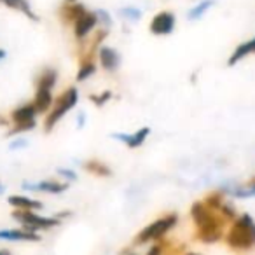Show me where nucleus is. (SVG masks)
<instances>
[{
    "label": "nucleus",
    "instance_id": "f257e3e1",
    "mask_svg": "<svg viewBox=\"0 0 255 255\" xmlns=\"http://www.w3.org/2000/svg\"><path fill=\"white\" fill-rule=\"evenodd\" d=\"M191 219L196 229V240L212 245L224 240V234L229 226L224 215L215 208H210L205 201H194L191 206Z\"/></svg>",
    "mask_w": 255,
    "mask_h": 255
},
{
    "label": "nucleus",
    "instance_id": "f03ea898",
    "mask_svg": "<svg viewBox=\"0 0 255 255\" xmlns=\"http://www.w3.org/2000/svg\"><path fill=\"white\" fill-rule=\"evenodd\" d=\"M226 245L234 252H250L255 248V220L248 213L238 215L224 234Z\"/></svg>",
    "mask_w": 255,
    "mask_h": 255
},
{
    "label": "nucleus",
    "instance_id": "7ed1b4c3",
    "mask_svg": "<svg viewBox=\"0 0 255 255\" xmlns=\"http://www.w3.org/2000/svg\"><path fill=\"white\" fill-rule=\"evenodd\" d=\"M77 102H79L77 88L70 86V88L65 89L58 98H54L53 107H51V110L46 114V117H44V129H46L47 133L53 131L54 128L58 126V123L77 105Z\"/></svg>",
    "mask_w": 255,
    "mask_h": 255
},
{
    "label": "nucleus",
    "instance_id": "20e7f679",
    "mask_svg": "<svg viewBox=\"0 0 255 255\" xmlns=\"http://www.w3.org/2000/svg\"><path fill=\"white\" fill-rule=\"evenodd\" d=\"M177 224H178L177 213H166V215L159 217V219L147 224V226L135 236V245H145V243H154V241H161Z\"/></svg>",
    "mask_w": 255,
    "mask_h": 255
},
{
    "label": "nucleus",
    "instance_id": "39448f33",
    "mask_svg": "<svg viewBox=\"0 0 255 255\" xmlns=\"http://www.w3.org/2000/svg\"><path fill=\"white\" fill-rule=\"evenodd\" d=\"M11 217L16 222L21 224L25 229L33 231V233H39V231H47L58 227L61 224L60 217H47V215H39L37 212L32 210H14L11 213Z\"/></svg>",
    "mask_w": 255,
    "mask_h": 255
},
{
    "label": "nucleus",
    "instance_id": "423d86ee",
    "mask_svg": "<svg viewBox=\"0 0 255 255\" xmlns=\"http://www.w3.org/2000/svg\"><path fill=\"white\" fill-rule=\"evenodd\" d=\"M37 116H39V114H37L32 102L21 103L19 107L12 109L11 114H9V119H11V124H12V129H9V135L18 136L19 133L33 129L37 124Z\"/></svg>",
    "mask_w": 255,
    "mask_h": 255
},
{
    "label": "nucleus",
    "instance_id": "0eeeda50",
    "mask_svg": "<svg viewBox=\"0 0 255 255\" xmlns=\"http://www.w3.org/2000/svg\"><path fill=\"white\" fill-rule=\"evenodd\" d=\"M98 14H96V11H89V9H86L84 12H82L81 16H79L77 19H75L74 23V37L77 42H84L88 37H91L93 33H95V30L98 28Z\"/></svg>",
    "mask_w": 255,
    "mask_h": 255
},
{
    "label": "nucleus",
    "instance_id": "6e6552de",
    "mask_svg": "<svg viewBox=\"0 0 255 255\" xmlns=\"http://www.w3.org/2000/svg\"><path fill=\"white\" fill-rule=\"evenodd\" d=\"M175 25H177V18H175V12L171 11H161L150 19L149 30L152 35L163 37L173 33Z\"/></svg>",
    "mask_w": 255,
    "mask_h": 255
},
{
    "label": "nucleus",
    "instance_id": "1a4fd4ad",
    "mask_svg": "<svg viewBox=\"0 0 255 255\" xmlns=\"http://www.w3.org/2000/svg\"><path fill=\"white\" fill-rule=\"evenodd\" d=\"M149 135H150V128L143 126V128H138V129L133 133H112L110 136L119 140L121 143H124L128 149H138V147H142L143 143L147 142Z\"/></svg>",
    "mask_w": 255,
    "mask_h": 255
},
{
    "label": "nucleus",
    "instance_id": "9d476101",
    "mask_svg": "<svg viewBox=\"0 0 255 255\" xmlns=\"http://www.w3.org/2000/svg\"><path fill=\"white\" fill-rule=\"evenodd\" d=\"M68 187H70V184L63 180H40V182H35V184H28V182L23 184L25 191L44 192V194H61V192H65Z\"/></svg>",
    "mask_w": 255,
    "mask_h": 255
},
{
    "label": "nucleus",
    "instance_id": "9b49d317",
    "mask_svg": "<svg viewBox=\"0 0 255 255\" xmlns=\"http://www.w3.org/2000/svg\"><path fill=\"white\" fill-rule=\"evenodd\" d=\"M96 60L102 70L105 72H116L121 67V54L117 49L109 46H100L98 54H96Z\"/></svg>",
    "mask_w": 255,
    "mask_h": 255
},
{
    "label": "nucleus",
    "instance_id": "f8f14e48",
    "mask_svg": "<svg viewBox=\"0 0 255 255\" xmlns=\"http://www.w3.org/2000/svg\"><path fill=\"white\" fill-rule=\"evenodd\" d=\"M0 241H18V243L33 241V243H37V241H40V234L25 229V227H21V229H16V227L14 229H0Z\"/></svg>",
    "mask_w": 255,
    "mask_h": 255
},
{
    "label": "nucleus",
    "instance_id": "ddd939ff",
    "mask_svg": "<svg viewBox=\"0 0 255 255\" xmlns=\"http://www.w3.org/2000/svg\"><path fill=\"white\" fill-rule=\"evenodd\" d=\"M54 89H46V88H35V95H33V107H35L37 114H47L51 110L54 103Z\"/></svg>",
    "mask_w": 255,
    "mask_h": 255
},
{
    "label": "nucleus",
    "instance_id": "4468645a",
    "mask_svg": "<svg viewBox=\"0 0 255 255\" xmlns=\"http://www.w3.org/2000/svg\"><path fill=\"white\" fill-rule=\"evenodd\" d=\"M252 54H255V37L245 40V42H240L234 47L229 60H227V67H234V65H238L240 61H243L245 58L252 56Z\"/></svg>",
    "mask_w": 255,
    "mask_h": 255
},
{
    "label": "nucleus",
    "instance_id": "2eb2a0df",
    "mask_svg": "<svg viewBox=\"0 0 255 255\" xmlns=\"http://www.w3.org/2000/svg\"><path fill=\"white\" fill-rule=\"evenodd\" d=\"M84 11H86V7L82 4H79V2H75V4H67V2H65V4L58 9V18L61 19L63 25L74 26L75 19H77Z\"/></svg>",
    "mask_w": 255,
    "mask_h": 255
},
{
    "label": "nucleus",
    "instance_id": "dca6fc26",
    "mask_svg": "<svg viewBox=\"0 0 255 255\" xmlns=\"http://www.w3.org/2000/svg\"><path fill=\"white\" fill-rule=\"evenodd\" d=\"M7 203L14 210H32V212H37V210L44 208L42 201H39V199H35V198H30V196H23V194L9 196Z\"/></svg>",
    "mask_w": 255,
    "mask_h": 255
},
{
    "label": "nucleus",
    "instance_id": "f3484780",
    "mask_svg": "<svg viewBox=\"0 0 255 255\" xmlns=\"http://www.w3.org/2000/svg\"><path fill=\"white\" fill-rule=\"evenodd\" d=\"M96 70H98V60L96 58H81L75 79H77V82H86L89 77L95 75Z\"/></svg>",
    "mask_w": 255,
    "mask_h": 255
},
{
    "label": "nucleus",
    "instance_id": "a211bd4d",
    "mask_svg": "<svg viewBox=\"0 0 255 255\" xmlns=\"http://www.w3.org/2000/svg\"><path fill=\"white\" fill-rule=\"evenodd\" d=\"M0 4L12 9V11L21 12V14H25L26 18L33 19V21H39V16L35 14V11L32 9L28 0H0Z\"/></svg>",
    "mask_w": 255,
    "mask_h": 255
},
{
    "label": "nucleus",
    "instance_id": "6ab92c4d",
    "mask_svg": "<svg viewBox=\"0 0 255 255\" xmlns=\"http://www.w3.org/2000/svg\"><path fill=\"white\" fill-rule=\"evenodd\" d=\"M58 82V70L56 68L46 67L39 72L35 79V88H46V89H54Z\"/></svg>",
    "mask_w": 255,
    "mask_h": 255
},
{
    "label": "nucleus",
    "instance_id": "aec40b11",
    "mask_svg": "<svg viewBox=\"0 0 255 255\" xmlns=\"http://www.w3.org/2000/svg\"><path fill=\"white\" fill-rule=\"evenodd\" d=\"M84 170L88 171V173L98 177V178L112 177V170H110V168L107 166L103 161H100V159H88L84 163Z\"/></svg>",
    "mask_w": 255,
    "mask_h": 255
},
{
    "label": "nucleus",
    "instance_id": "412c9836",
    "mask_svg": "<svg viewBox=\"0 0 255 255\" xmlns=\"http://www.w3.org/2000/svg\"><path fill=\"white\" fill-rule=\"evenodd\" d=\"M215 5V0H201V2H198L196 5H192L191 9H189L187 12V19L189 21H196V19H201L203 16L206 14V12L210 11V9Z\"/></svg>",
    "mask_w": 255,
    "mask_h": 255
},
{
    "label": "nucleus",
    "instance_id": "4be33fe9",
    "mask_svg": "<svg viewBox=\"0 0 255 255\" xmlns=\"http://www.w3.org/2000/svg\"><path fill=\"white\" fill-rule=\"evenodd\" d=\"M119 14L123 16L128 21H138L140 16H142V11L138 7H133V5H128V7L119 9Z\"/></svg>",
    "mask_w": 255,
    "mask_h": 255
},
{
    "label": "nucleus",
    "instance_id": "5701e85b",
    "mask_svg": "<svg viewBox=\"0 0 255 255\" xmlns=\"http://www.w3.org/2000/svg\"><path fill=\"white\" fill-rule=\"evenodd\" d=\"M89 100H91L93 105L103 107L105 103H109L110 100H112V93H110V91H102L100 95H91V96H89Z\"/></svg>",
    "mask_w": 255,
    "mask_h": 255
},
{
    "label": "nucleus",
    "instance_id": "b1692460",
    "mask_svg": "<svg viewBox=\"0 0 255 255\" xmlns=\"http://www.w3.org/2000/svg\"><path fill=\"white\" fill-rule=\"evenodd\" d=\"M56 175L63 182H68V184H72L74 180H77V173H75L74 170H70V168H58Z\"/></svg>",
    "mask_w": 255,
    "mask_h": 255
},
{
    "label": "nucleus",
    "instance_id": "393cba45",
    "mask_svg": "<svg viewBox=\"0 0 255 255\" xmlns=\"http://www.w3.org/2000/svg\"><path fill=\"white\" fill-rule=\"evenodd\" d=\"M96 14H98V28H107L110 30V26H112V18H110V14L105 11V9H100V11H96Z\"/></svg>",
    "mask_w": 255,
    "mask_h": 255
},
{
    "label": "nucleus",
    "instance_id": "a878e982",
    "mask_svg": "<svg viewBox=\"0 0 255 255\" xmlns=\"http://www.w3.org/2000/svg\"><path fill=\"white\" fill-rule=\"evenodd\" d=\"M164 254V243L163 240L161 241H154L152 247L149 248V252H147V255H163Z\"/></svg>",
    "mask_w": 255,
    "mask_h": 255
},
{
    "label": "nucleus",
    "instance_id": "bb28decb",
    "mask_svg": "<svg viewBox=\"0 0 255 255\" xmlns=\"http://www.w3.org/2000/svg\"><path fill=\"white\" fill-rule=\"evenodd\" d=\"M26 145H28L26 138H21V136H16V138L11 142V145H9V149H11V150H19V149H25Z\"/></svg>",
    "mask_w": 255,
    "mask_h": 255
},
{
    "label": "nucleus",
    "instance_id": "cd10ccee",
    "mask_svg": "<svg viewBox=\"0 0 255 255\" xmlns=\"http://www.w3.org/2000/svg\"><path fill=\"white\" fill-rule=\"evenodd\" d=\"M84 123H86V114H79V117H77V126L79 128H84Z\"/></svg>",
    "mask_w": 255,
    "mask_h": 255
},
{
    "label": "nucleus",
    "instance_id": "c85d7f7f",
    "mask_svg": "<svg viewBox=\"0 0 255 255\" xmlns=\"http://www.w3.org/2000/svg\"><path fill=\"white\" fill-rule=\"evenodd\" d=\"M5 56H7L5 49H2V47H0V61H4V60H5Z\"/></svg>",
    "mask_w": 255,
    "mask_h": 255
},
{
    "label": "nucleus",
    "instance_id": "c756f323",
    "mask_svg": "<svg viewBox=\"0 0 255 255\" xmlns=\"http://www.w3.org/2000/svg\"><path fill=\"white\" fill-rule=\"evenodd\" d=\"M0 255H11V252L5 250V248H4V250H0Z\"/></svg>",
    "mask_w": 255,
    "mask_h": 255
},
{
    "label": "nucleus",
    "instance_id": "7c9ffc66",
    "mask_svg": "<svg viewBox=\"0 0 255 255\" xmlns=\"http://www.w3.org/2000/svg\"><path fill=\"white\" fill-rule=\"evenodd\" d=\"M67 4H75V2H79V0H65Z\"/></svg>",
    "mask_w": 255,
    "mask_h": 255
},
{
    "label": "nucleus",
    "instance_id": "2f4dec72",
    "mask_svg": "<svg viewBox=\"0 0 255 255\" xmlns=\"http://www.w3.org/2000/svg\"><path fill=\"white\" fill-rule=\"evenodd\" d=\"M184 255H199V254H196V252H187V254H184Z\"/></svg>",
    "mask_w": 255,
    "mask_h": 255
},
{
    "label": "nucleus",
    "instance_id": "473e14b6",
    "mask_svg": "<svg viewBox=\"0 0 255 255\" xmlns=\"http://www.w3.org/2000/svg\"><path fill=\"white\" fill-rule=\"evenodd\" d=\"M4 192V185H2V182H0V194Z\"/></svg>",
    "mask_w": 255,
    "mask_h": 255
},
{
    "label": "nucleus",
    "instance_id": "72a5a7b5",
    "mask_svg": "<svg viewBox=\"0 0 255 255\" xmlns=\"http://www.w3.org/2000/svg\"><path fill=\"white\" fill-rule=\"evenodd\" d=\"M128 255H136V254H128Z\"/></svg>",
    "mask_w": 255,
    "mask_h": 255
}]
</instances>
